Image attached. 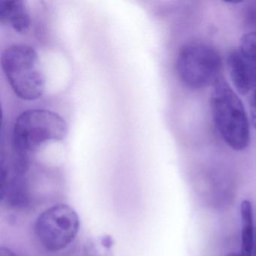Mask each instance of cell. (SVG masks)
I'll return each instance as SVG.
<instances>
[{"mask_svg":"<svg viewBox=\"0 0 256 256\" xmlns=\"http://www.w3.org/2000/svg\"><path fill=\"white\" fill-rule=\"evenodd\" d=\"M250 108L252 122L256 128V89L252 92L250 100Z\"/></svg>","mask_w":256,"mask_h":256,"instance_id":"7c38bea8","label":"cell"},{"mask_svg":"<svg viewBox=\"0 0 256 256\" xmlns=\"http://www.w3.org/2000/svg\"><path fill=\"white\" fill-rule=\"evenodd\" d=\"M226 256H240V254H235V253H230V254H228Z\"/></svg>","mask_w":256,"mask_h":256,"instance_id":"5bb4252c","label":"cell"},{"mask_svg":"<svg viewBox=\"0 0 256 256\" xmlns=\"http://www.w3.org/2000/svg\"><path fill=\"white\" fill-rule=\"evenodd\" d=\"M226 65L232 84L240 94L246 95L254 90V83L248 64L239 50L229 54Z\"/></svg>","mask_w":256,"mask_h":256,"instance_id":"8992f818","label":"cell"},{"mask_svg":"<svg viewBox=\"0 0 256 256\" xmlns=\"http://www.w3.org/2000/svg\"><path fill=\"white\" fill-rule=\"evenodd\" d=\"M1 64L18 97L32 101L43 95L46 78L34 48L23 44L10 46L2 52Z\"/></svg>","mask_w":256,"mask_h":256,"instance_id":"7a4b0ae2","label":"cell"},{"mask_svg":"<svg viewBox=\"0 0 256 256\" xmlns=\"http://www.w3.org/2000/svg\"><path fill=\"white\" fill-rule=\"evenodd\" d=\"M244 14L246 24L250 28L256 30V1L248 2L244 10Z\"/></svg>","mask_w":256,"mask_h":256,"instance_id":"8fae6325","label":"cell"},{"mask_svg":"<svg viewBox=\"0 0 256 256\" xmlns=\"http://www.w3.org/2000/svg\"><path fill=\"white\" fill-rule=\"evenodd\" d=\"M239 52L248 62L256 84V31L242 36Z\"/></svg>","mask_w":256,"mask_h":256,"instance_id":"30bf717a","label":"cell"},{"mask_svg":"<svg viewBox=\"0 0 256 256\" xmlns=\"http://www.w3.org/2000/svg\"><path fill=\"white\" fill-rule=\"evenodd\" d=\"M0 22L10 24L18 32H24L30 25V17L22 0L0 1Z\"/></svg>","mask_w":256,"mask_h":256,"instance_id":"52a82bcc","label":"cell"},{"mask_svg":"<svg viewBox=\"0 0 256 256\" xmlns=\"http://www.w3.org/2000/svg\"><path fill=\"white\" fill-rule=\"evenodd\" d=\"M67 124L54 112L32 109L23 112L16 120L13 128L14 154L28 157L48 142L65 138Z\"/></svg>","mask_w":256,"mask_h":256,"instance_id":"3957f363","label":"cell"},{"mask_svg":"<svg viewBox=\"0 0 256 256\" xmlns=\"http://www.w3.org/2000/svg\"><path fill=\"white\" fill-rule=\"evenodd\" d=\"M176 72L182 84L192 90L214 85L220 78L222 60L212 46L203 42H190L180 49Z\"/></svg>","mask_w":256,"mask_h":256,"instance_id":"277c9868","label":"cell"},{"mask_svg":"<svg viewBox=\"0 0 256 256\" xmlns=\"http://www.w3.org/2000/svg\"><path fill=\"white\" fill-rule=\"evenodd\" d=\"M80 220L74 209L66 204L50 206L40 214L34 230L40 244L47 251L64 250L77 236Z\"/></svg>","mask_w":256,"mask_h":256,"instance_id":"5b68a950","label":"cell"},{"mask_svg":"<svg viewBox=\"0 0 256 256\" xmlns=\"http://www.w3.org/2000/svg\"><path fill=\"white\" fill-rule=\"evenodd\" d=\"M253 254L256 256V242H254V251H253Z\"/></svg>","mask_w":256,"mask_h":256,"instance_id":"4fadbf2b","label":"cell"},{"mask_svg":"<svg viewBox=\"0 0 256 256\" xmlns=\"http://www.w3.org/2000/svg\"><path fill=\"white\" fill-rule=\"evenodd\" d=\"M2 202L12 208H24L30 203L29 188L24 176L14 175L11 179L2 181Z\"/></svg>","mask_w":256,"mask_h":256,"instance_id":"ba28073f","label":"cell"},{"mask_svg":"<svg viewBox=\"0 0 256 256\" xmlns=\"http://www.w3.org/2000/svg\"><path fill=\"white\" fill-rule=\"evenodd\" d=\"M210 109L214 125L224 143L236 151L246 149L250 142L246 112L240 98L222 78L212 85Z\"/></svg>","mask_w":256,"mask_h":256,"instance_id":"6da1fadb","label":"cell"},{"mask_svg":"<svg viewBox=\"0 0 256 256\" xmlns=\"http://www.w3.org/2000/svg\"><path fill=\"white\" fill-rule=\"evenodd\" d=\"M241 240L240 256H252L256 236H254L253 210L251 202L244 200L240 204Z\"/></svg>","mask_w":256,"mask_h":256,"instance_id":"9c48e42d","label":"cell"}]
</instances>
